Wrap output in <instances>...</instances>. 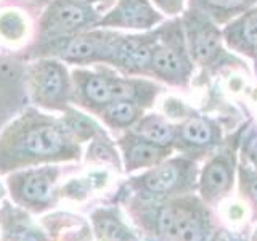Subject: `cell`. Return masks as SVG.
<instances>
[{"label": "cell", "mask_w": 257, "mask_h": 241, "mask_svg": "<svg viewBox=\"0 0 257 241\" xmlns=\"http://www.w3.org/2000/svg\"><path fill=\"white\" fill-rule=\"evenodd\" d=\"M68 131L44 114L29 111L12 127L10 147L21 156L56 158L69 153Z\"/></svg>", "instance_id": "obj_1"}, {"label": "cell", "mask_w": 257, "mask_h": 241, "mask_svg": "<svg viewBox=\"0 0 257 241\" xmlns=\"http://www.w3.org/2000/svg\"><path fill=\"white\" fill-rule=\"evenodd\" d=\"M26 88L39 106L68 109L72 100L71 69L53 56H37L26 68Z\"/></svg>", "instance_id": "obj_2"}, {"label": "cell", "mask_w": 257, "mask_h": 241, "mask_svg": "<svg viewBox=\"0 0 257 241\" xmlns=\"http://www.w3.org/2000/svg\"><path fill=\"white\" fill-rule=\"evenodd\" d=\"M116 36L106 34L103 31H84L66 39L52 40V42L37 44L34 58L37 56H53L74 66L108 61L111 58L112 44Z\"/></svg>", "instance_id": "obj_3"}, {"label": "cell", "mask_w": 257, "mask_h": 241, "mask_svg": "<svg viewBox=\"0 0 257 241\" xmlns=\"http://www.w3.org/2000/svg\"><path fill=\"white\" fill-rule=\"evenodd\" d=\"M100 16L90 5H77L66 0H50L37 26V44L66 39L79 32L92 29L98 24Z\"/></svg>", "instance_id": "obj_4"}, {"label": "cell", "mask_w": 257, "mask_h": 241, "mask_svg": "<svg viewBox=\"0 0 257 241\" xmlns=\"http://www.w3.org/2000/svg\"><path fill=\"white\" fill-rule=\"evenodd\" d=\"M71 77L72 100H79L92 108H104L111 101H114V95H112L114 77L108 76L106 72L76 66L71 69Z\"/></svg>", "instance_id": "obj_5"}, {"label": "cell", "mask_w": 257, "mask_h": 241, "mask_svg": "<svg viewBox=\"0 0 257 241\" xmlns=\"http://www.w3.org/2000/svg\"><path fill=\"white\" fill-rule=\"evenodd\" d=\"M155 23V13L145 0H120V2L100 18L98 24L104 28H150Z\"/></svg>", "instance_id": "obj_6"}, {"label": "cell", "mask_w": 257, "mask_h": 241, "mask_svg": "<svg viewBox=\"0 0 257 241\" xmlns=\"http://www.w3.org/2000/svg\"><path fill=\"white\" fill-rule=\"evenodd\" d=\"M153 53L148 45L134 37H116L109 63L128 71H139L151 63Z\"/></svg>", "instance_id": "obj_7"}, {"label": "cell", "mask_w": 257, "mask_h": 241, "mask_svg": "<svg viewBox=\"0 0 257 241\" xmlns=\"http://www.w3.org/2000/svg\"><path fill=\"white\" fill-rule=\"evenodd\" d=\"M29 36V20L21 10L5 8L0 12V42L15 47L23 44Z\"/></svg>", "instance_id": "obj_8"}, {"label": "cell", "mask_w": 257, "mask_h": 241, "mask_svg": "<svg viewBox=\"0 0 257 241\" xmlns=\"http://www.w3.org/2000/svg\"><path fill=\"white\" fill-rule=\"evenodd\" d=\"M180 171L175 164H166L155 169L145 177V187L151 193H166L179 182Z\"/></svg>", "instance_id": "obj_9"}, {"label": "cell", "mask_w": 257, "mask_h": 241, "mask_svg": "<svg viewBox=\"0 0 257 241\" xmlns=\"http://www.w3.org/2000/svg\"><path fill=\"white\" fill-rule=\"evenodd\" d=\"M177 238L180 241H204V227L196 214L185 209L177 211Z\"/></svg>", "instance_id": "obj_10"}, {"label": "cell", "mask_w": 257, "mask_h": 241, "mask_svg": "<svg viewBox=\"0 0 257 241\" xmlns=\"http://www.w3.org/2000/svg\"><path fill=\"white\" fill-rule=\"evenodd\" d=\"M23 195L34 203H45L52 196V183L45 174H32L23 182Z\"/></svg>", "instance_id": "obj_11"}, {"label": "cell", "mask_w": 257, "mask_h": 241, "mask_svg": "<svg viewBox=\"0 0 257 241\" xmlns=\"http://www.w3.org/2000/svg\"><path fill=\"white\" fill-rule=\"evenodd\" d=\"M103 116L112 126H128L137 117V108L134 101L116 100L103 108Z\"/></svg>", "instance_id": "obj_12"}, {"label": "cell", "mask_w": 257, "mask_h": 241, "mask_svg": "<svg viewBox=\"0 0 257 241\" xmlns=\"http://www.w3.org/2000/svg\"><path fill=\"white\" fill-rule=\"evenodd\" d=\"M137 132H139L143 139H147L153 143H158V145H164L172 140L171 127L164 124L163 120L155 119V117L145 119L139 126V129H137Z\"/></svg>", "instance_id": "obj_13"}, {"label": "cell", "mask_w": 257, "mask_h": 241, "mask_svg": "<svg viewBox=\"0 0 257 241\" xmlns=\"http://www.w3.org/2000/svg\"><path fill=\"white\" fill-rule=\"evenodd\" d=\"M68 114L63 119V126L69 135H74L76 139H87L95 132V124L92 119H88L82 112L74 109H66Z\"/></svg>", "instance_id": "obj_14"}, {"label": "cell", "mask_w": 257, "mask_h": 241, "mask_svg": "<svg viewBox=\"0 0 257 241\" xmlns=\"http://www.w3.org/2000/svg\"><path fill=\"white\" fill-rule=\"evenodd\" d=\"M161 156H163V151H161L159 147L142 142L131 147V150L127 153V161L132 167H140V166L155 164Z\"/></svg>", "instance_id": "obj_15"}, {"label": "cell", "mask_w": 257, "mask_h": 241, "mask_svg": "<svg viewBox=\"0 0 257 241\" xmlns=\"http://www.w3.org/2000/svg\"><path fill=\"white\" fill-rule=\"evenodd\" d=\"M230 185V172L225 164L212 163L204 172V191L215 195L222 193Z\"/></svg>", "instance_id": "obj_16"}, {"label": "cell", "mask_w": 257, "mask_h": 241, "mask_svg": "<svg viewBox=\"0 0 257 241\" xmlns=\"http://www.w3.org/2000/svg\"><path fill=\"white\" fill-rule=\"evenodd\" d=\"M151 63H153V66H155V69L164 76L179 74L182 69L179 56L171 50H164V48H159V50L153 53Z\"/></svg>", "instance_id": "obj_17"}, {"label": "cell", "mask_w": 257, "mask_h": 241, "mask_svg": "<svg viewBox=\"0 0 257 241\" xmlns=\"http://www.w3.org/2000/svg\"><path fill=\"white\" fill-rule=\"evenodd\" d=\"M96 225H98L100 236L104 241H135L131 233L122 227V223H119L112 217H103Z\"/></svg>", "instance_id": "obj_18"}, {"label": "cell", "mask_w": 257, "mask_h": 241, "mask_svg": "<svg viewBox=\"0 0 257 241\" xmlns=\"http://www.w3.org/2000/svg\"><path fill=\"white\" fill-rule=\"evenodd\" d=\"M183 135H185V139L191 143L203 145L211 140V129H209V126L203 123V120L195 119V120H190V123L185 126Z\"/></svg>", "instance_id": "obj_19"}, {"label": "cell", "mask_w": 257, "mask_h": 241, "mask_svg": "<svg viewBox=\"0 0 257 241\" xmlns=\"http://www.w3.org/2000/svg\"><path fill=\"white\" fill-rule=\"evenodd\" d=\"M158 228L167 238H177V209L164 207L158 215Z\"/></svg>", "instance_id": "obj_20"}, {"label": "cell", "mask_w": 257, "mask_h": 241, "mask_svg": "<svg viewBox=\"0 0 257 241\" xmlns=\"http://www.w3.org/2000/svg\"><path fill=\"white\" fill-rule=\"evenodd\" d=\"M217 47V37L214 34H203L199 36V39L196 40L195 50H196V56L199 60H206L207 56H211Z\"/></svg>", "instance_id": "obj_21"}, {"label": "cell", "mask_w": 257, "mask_h": 241, "mask_svg": "<svg viewBox=\"0 0 257 241\" xmlns=\"http://www.w3.org/2000/svg\"><path fill=\"white\" fill-rule=\"evenodd\" d=\"M243 34H244V37L249 40V42H255V40H257V13L252 15L251 18L246 21Z\"/></svg>", "instance_id": "obj_22"}, {"label": "cell", "mask_w": 257, "mask_h": 241, "mask_svg": "<svg viewBox=\"0 0 257 241\" xmlns=\"http://www.w3.org/2000/svg\"><path fill=\"white\" fill-rule=\"evenodd\" d=\"M214 241H241V238L236 236V235H233V233H230L227 230H222V231L217 233V236H215Z\"/></svg>", "instance_id": "obj_23"}, {"label": "cell", "mask_w": 257, "mask_h": 241, "mask_svg": "<svg viewBox=\"0 0 257 241\" xmlns=\"http://www.w3.org/2000/svg\"><path fill=\"white\" fill-rule=\"evenodd\" d=\"M211 2L219 7H235V5H239L243 0H211Z\"/></svg>", "instance_id": "obj_24"}, {"label": "cell", "mask_w": 257, "mask_h": 241, "mask_svg": "<svg viewBox=\"0 0 257 241\" xmlns=\"http://www.w3.org/2000/svg\"><path fill=\"white\" fill-rule=\"evenodd\" d=\"M66 2H71V4H77V5H93L95 2H98V0H66Z\"/></svg>", "instance_id": "obj_25"}, {"label": "cell", "mask_w": 257, "mask_h": 241, "mask_svg": "<svg viewBox=\"0 0 257 241\" xmlns=\"http://www.w3.org/2000/svg\"><path fill=\"white\" fill-rule=\"evenodd\" d=\"M249 150H251V155L255 158V161H257V139H254L252 142H251V147H249Z\"/></svg>", "instance_id": "obj_26"}, {"label": "cell", "mask_w": 257, "mask_h": 241, "mask_svg": "<svg viewBox=\"0 0 257 241\" xmlns=\"http://www.w3.org/2000/svg\"><path fill=\"white\" fill-rule=\"evenodd\" d=\"M251 195H252L254 201L257 203V180H254V182L251 183Z\"/></svg>", "instance_id": "obj_27"}, {"label": "cell", "mask_w": 257, "mask_h": 241, "mask_svg": "<svg viewBox=\"0 0 257 241\" xmlns=\"http://www.w3.org/2000/svg\"><path fill=\"white\" fill-rule=\"evenodd\" d=\"M28 2H32V4H39V5H47L50 0H28Z\"/></svg>", "instance_id": "obj_28"}, {"label": "cell", "mask_w": 257, "mask_h": 241, "mask_svg": "<svg viewBox=\"0 0 257 241\" xmlns=\"http://www.w3.org/2000/svg\"><path fill=\"white\" fill-rule=\"evenodd\" d=\"M159 4H172V2H175V0H158Z\"/></svg>", "instance_id": "obj_29"}, {"label": "cell", "mask_w": 257, "mask_h": 241, "mask_svg": "<svg viewBox=\"0 0 257 241\" xmlns=\"http://www.w3.org/2000/svg\"><path fill=\"white\" fill-rule=\"evenodd\" d=\"M254 241H257V231H255V236H254Z\"/></svg>", "instance_id": "obj_30"}]
</instances>
